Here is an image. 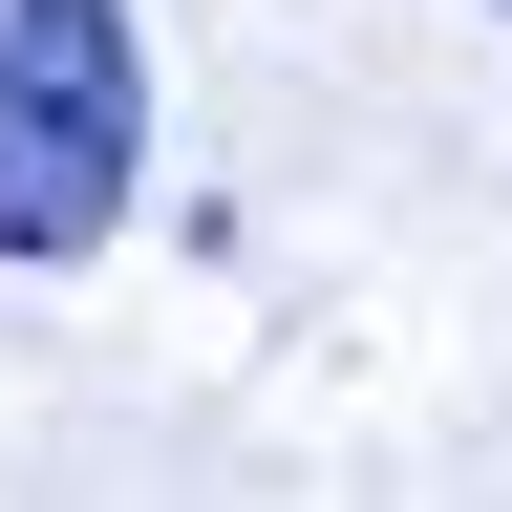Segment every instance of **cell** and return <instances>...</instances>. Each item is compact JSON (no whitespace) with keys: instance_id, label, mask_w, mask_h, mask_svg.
Listing matches in <instances>:
<instances>
[{"instance_id":"1","label":"cell","mask_w":512,"mask_h":512,"mask_svg":"<svg viewBox=\"0 0 512 512\" xmlns=\"http://www.w3.org/2000/svg\"><path fill=\"white\" fill-rule=\"evenodd\" d=\"M128 171H150V22L0 0V256H107Z\"/></svg>"}]
</instances>
